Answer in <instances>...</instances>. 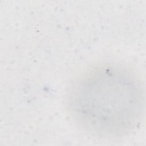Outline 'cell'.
I'll list each match as a JSON object with an SVG mask.
<instances>
[{"instance_id": "cell-1", "label": "cell", "mask_w": 146, "mask_h": 146, "mask_svg": "<svg viewBox=\"0 0 146 146\" xmlns=\"http://www.w3.org/2000/svg\"><path fill=\"white\" fill-rule=\"evenodd\" d=\"M66 102L71 117L83 130L101 138H116L140 123L144 94L131 70L106 64L79 78L71 86Z\"/></svg>"}]
</instances>
